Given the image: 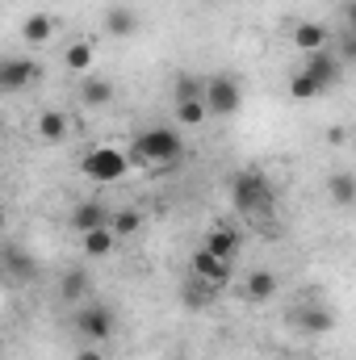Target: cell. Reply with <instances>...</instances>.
Segmentation results:
<instances>
[{"label": "cell", "mask_w": 356, "mask_h": 360, "mask_svg": "<svg viewBox=\"0 0 356 360\" xmlns=\"http://www.w3.org/2000/svg\"><path fill=\"white\" fill-rule=\"evenodd\" d=\"M177 360H189V356H177Z\"/></svg>", "instance_id": "cell-33"}, {"label": "cell", "mask_w": 356, "mask_h": 360, "mask_svg": "<svg viewBox=\"0 0 356 360\" xmlns=\"http://www.w3.org/2000/svg\"><path fill=\"white\" fill-rule=\"evenodd\" d=\"M210 117V105L205 101H177V122L180 126H201Z\"/></svg>", "instance_id": "cell-22"}, {"label": "cell", "mask_w": 356, "mask_h": 360, "mask_svg": "<svg viewBox=\"0 0 356 360\" xmlns=\"http://www.w3.org/2000/svg\"><path fill=\"white\" fill-rule=\"evenodd\" d=\"M139 226H143V214H139L134 205H130V210H117V214H113V231H117V235H134Z\"/></svg>", "instance_id": "cell-26"}, {"label": "cell", "mask_w": 356, "mask_h": 360, "mask_svg": "<svg viewBox=\"0 0 356 360\" xmlns=\"http://www.w3.org/2000/svg\"><path fill=\"white\" fill-rule=\"evenodd\" d=\"M134 164H177L184 155V139L168 126H151V130H139L134 134Z\"/></svg>", "instance_id": "cell-1"}, {"label": "cell", "mask_w": 356, "mask_h": 360, "mask_svg": "<svg viewBox=\"0 0 356 360\" xmlns=\"http://www.w3.org/2000/svg\"><path fill=\"white\" fill-rule=\"evenodd\" d=\"M72 226H76L80 235H89V231H101V226H113V214H109L101 201H80V205L72 210Z\"/></svg>", "instance_id": "cell-10"}, {"label": "cell", "mask_w": 356, "mask_h": 360, "mask_svg": "<svg viewBox=\"0 0 356 360\" xmlns=\"http://www.w3.org/2000/svg\"><path fill=\"white\" fill-rule=\"evenodd\" d=\"M205 105H210V117H235L239 105H243V92L235 84V76H210Z\"/></svg>", "instance_id": "cell-4"}, {"label": "cell", "mask_w": 356, "mask_h": 360, "mask_svg": "<svg viewBox=\"0 0 356 360\" xmlns=\"http://www.w3.org/2000/svg\"><path fill=\"white\" fill-rule=\"evenodd\" d=\"M293 46H298L302 55L323 51V46H327V25H319V21H302V25L293 30Z\"/></svg>", "instance_id": "cell-12"}, {"label": "cell", "mask_w": 356, "mask_h": 360, "mask_svg": "<svg viewBox=\"0 0 356 360\" xmlns=\"http://www.w3.org/2000/svg\"><path fill=\"white\" fill-rule=\"evenodd\" d=\"M319 92L323 89H319V80H314L310 72H298V76L289 80V96H293V101H314Z\"/></svg>", "instance_id": "cell-23"}, {"label": "cell", "mask_w": 356, "mask_h": 360, "mask_svg": "<svg viewBox=\"0 0 356 360\" xmlns=\"http://www.w3.org/2000/svg\"><path fill=\"white\" fill-rule=\"evenodd\" d=\"M80 101H84L89 109H101V105H109V101H113V84H109V80H96V76H89V80L80 84Z\"/></svg>", "instance_id": "cell-19"}, {"label": "cell", "mask_w": 356, "mask_h": 360, "mask_svg": "<svg viewBox=\"0 0 356 360\" xmlns=\"http://www.w3.org/2000/svg\"><path fill=\"white\" fill-rule=\"evenodd\" d=\"M84 285H89V276H84V272L76 269V272H68V276H63V285H59V293H63L68 302H76V297L84 293Z\"/></svg>", "instance_id": "cell-27"}, {"label": "cell", "mask_w": 356, "mask_h": 360, "mask_svg": "<svg viewBox=\"0 0 356 360\" xmlns=\"http://www.w3.org/2000/svg\"><path fill=\"white\" fill-rule=\"evenodd\" d=\"M210 297H214V285H205L201 276H189V285H184V306L197 310V306H205Z\"/></svg>", "instance_id": "cell-24"}, {"label": "cell", "mask_w": 356, "mask_h": 360, "mask_svg": "<svg viewBox=\"0 0 356 360\" xmlns=\"http://www.w3.org/2000/svg\"><path fill=\"white\" fill-rule=\"evenodd\" d=\"M105 30L117 34V38H130V34L139 30V21H134L130 8H109V13H105Z\"/></svg>", "instance_id": "cell-21"}, {"label": "cell", "mask_w": 356, "mask_h": 360, "mask_svg": "<svg viewBox=\"0 0 356 360\" xmlns=\"http://www.w3.org/2000/svg\"><path fill=\"white\" fill-rule=\"evenodd\" d=\"M327 197L336 205H356V176L352 172H336V176L327 180Z\"/></svg>", "instance_id": "cell-18"}, {"label": "cell", "mask_w": 356, "mask_h": 360, "mask_svg": "<svg viewBox=\"0 0 356 360\" xmlns=\"http://www.w3.org/2000/svg\"><path fill=\"white\" fill-rule=\"evenodd\" d=\"M348 55H352V59H356V34H352V42H348Z\"/></svg>", "instance_id": "cell-31"}, {"label": "cell", "mask_w": 356, "mask_h": 360, "mask_svg": "<svg viewBox=\"0 0 356 360\" xmlns=\"http://www.w3.org/2000/svg\"><path fill=\"white\" fill-rule=\"evenodd\" d=\"M302 72H310L314 80H319V89H331V84H340V76H344V68H340V59L323 46V51H314V55H306V68Z\"/></svg>", "instance_id": "cell-8"}, {"label": "cell", "mask_w": 356, "mask_h": 360, "mask_svg": "<svg viewBox=\"0 0 356 360\" xmlns=\"http://www.w3.org/2000/svg\"><path fill=\"white\" fill-rule=\"evenodd\" d=\"M76 360H105V352H101V344H92V348H80Z\"/></svg>", "instance_id": "cell-29"}, {"label": "cell", "mask_w": 356, "mask_h": 360, "mask_svg": "<svg viewBox=\"0 0 356 360\" xmlns=\"http://www.w3.org/2000/svg\"><path fill=\"white\" fill-rule=\"evenodd\" d=\"M243 293H248L252 302H268V297L276 293V272H268V269L248 272V281H243Z\"/></svg>", "instance_id": "cell-14"}, {"label": "cell", "mask_w": 356, "mask_h": 360, "mask_svg": "<svg viewBox=\"0 0 356 360\" xmlns=\"http://www.w3.org/2000/svg\"><path fill=\"white\" fill-rule=\"evenodd\" d=\"M205 84L201 76H177V101H205Z\"/></svg>", "instance_id": "cell-25"}, {"label": "cell", "mask_w": 356, "mask_h": 360, "mask_svg": "<svg viewBox=\"0 0 356 360\" xmlns=\"http://www.w3.org/2000/svg\"><path fill=\"white\" fill-rule=\"evenodd\" d=\"M42 80V68L34 63V59H17V55H8L4 63H0V89L4 92H21L25 84H38Z\"/></svg>", "instance_id": "cell-6"}, {"label": "cell", "mask_w": 356, "mask_h": 360, "mask_svg": "<svg viewBox=\"0 0 356 360\" xmlns=\"http://www.w3.org/2000/svg\"><path fill=\"white\" fill-rule=\"evenodd\" d=\"M4 272H8V281H34V260L21 252V248H4Z\"/></svg>", "instance_id": "cell-16"}, {"label": "cell", "mask_w": 356, "mask_h": 360, "mask_svg": "<svg viewBox=\"0 0 356 360\" xmlns=\"http://www.w3.org/2000/svg\"><path fill=\"white\" fill-rule=\"evenodd\" d=\"M348 21H352V30H356V0L348 4Z\"/></svg>", "instance_id": "cell-30"}, {"label": "cell", "mask_w": 356, "mask_h": 360, "mask_svg": "<svg viewBox=\"0 0 356 360\" xmlns=\"http://www.w3.org/2000/svg\"><path fill=\"white\" fill-rule=\"evenodd\" d=\"M231 201H235V210L239 214H265L272 210V184H268L265 172H239V176L231 180Z\"/></svg>", "instance_id": "cell-2"}, {"label": "cell", "mask_w": 356, "mask_h": 360, "mask_svg": "<svg viewBox=\"0 0 356 360\" xmlns=\"http://www.w3.org/2000/svg\"><path fill=\"white\" fill-rule=\"evenodd\" d=\"M113 239H117V231H113V226H101V231H89V235H84V256H92V260L109 256V252H113Z\"/></svg>", "instance_id": "cell-20"}, {"label": "cell", "mask_w": 356, "mask_h": 360, "mask_svg": "<svg viewBox=\"0 0 356 360\" xmlns=\"http://www.w3.org/2000/svg\"><path fill=\"white\" fill-rule=\"evenodd\" d=\"M201 248H205V252H214L218 260H231V264H235V256H239L243 239H239V231H231V226H214V231L201 239Z\"/></svg>", "instance_id": "cell-9"}, {"label": "cell", "mask_w": 356, "mask_h": 360, "mask_svg": "<svg viewBox=\"0 0 356 360\" xmlns=\"http://www.w3.org/2000/svg\"><path fill=\"white\" fill-rule=\"evenodd\" d=\"M293 323H298L306 335H327V331L336 327V314L323 310V306H302V310L293 314Z\"/></svg>", "instance_id": "cell-11"}, {"label": "cell", "mask_w": 356, "mask_h": 360, "mask_svg": "<svg viewBox=\"0 0 356 360\" xmlns=\"http://www.w3.org/2000/svg\"><path fill=\"white\" fill-rule=\"evenodd\" d=\"M38 139H46V143H63V139H68V113H59V109L38 113Z\"/></svg>", "instance_id": "cell-15"}, {"label": "cell", "mask_w": 356, "mask_h": 360, "mask_svg": "<svg viewBox=\"0 0 356 360\" xmlns=\"http://www.w3.org/2000/svg\"><path fill=\"white\" fill-rule=\"evenodd\" d=\"M51 34H55V21H51L46 13H30V17L21 21V38H25L30 46H46Z\"/></svg>", "instance_id": "cell-13"}, {"label": "cell", "mask_w": 356, "mask_h": 360, "mask_svg": "<svg viewBox=\"0 0 356 360\" xmlns=\"http://www.w3.org/2000/svg\"><path fill=\"white\" fill-rule=\"evenodd\" d=\"M92 59H96L92 42H72V46L63 51V63H68V72H76V76H89Z\"/></svg>", "instance_id": "cell-17"}, {"label": "cell", "mask_w": 356, "mask_h": 360, "mask_svg": "<svg viewBox=\"0 0 356 360\" xmlns=\"http://www.w3.org/2000/svg\"><path fill=\"white\" fill-rule=\"evenodd\" d=\"M231 269H235L231 260H218V256H214V252H205V248H197V252H193V260H189V272H193V276H201V281H205V285H214V289H222V285L231 281Z\"/></svg>", "instance_id": "cell-7"}, {"label": "cell", "mask_w": 356, "mask_h": 360, "mask_svg": "<svg viewBox=\"0 0 356 360\" xmlns=\"http://www.w3.org/2000/svg\"><path fill=\"white\" fill-rule=\"evenodd\" d=\"M130 155H122L117 147H92L89 155L80 160V168H84V176L89 180H101V184H109V180H122L130 172Z\"/></svg>", "instance_id": "cell-3"}, {"label": "cell", "mask_w": 356, "mask_h": 360, "mask_svg": "<svg viewBox=\"0 0 356 360\" xmlns=\"http://www.w3.org/2000/svg\"><path fill=\"white\" fill-rule=\"evenodd\" d=\"M352 151H356V134H352Z\"/></svg>", "instance_id": "cell-32"}, {"label": "cell", "mask_w": 356, "mask_h": 360, "mask_svg": "<svg viewBox=\"0 0 356 360\" xmlns=\"http://www.w3.org/2000/svg\"><path fill=\"white\" fill-rule=\"evenodd\" d=\"M327 143H331V147H344V143H352V134H348L344 126H331V130H327Z\"/></svg>", "instance_id": "cell-28"}, {"label": "cell", "mask_w": 356, "mask_h": 360, "mask_svg": "<svg viewBox=\"0 0 356 360\" xmlns=\"http://www.w3.org/2000/svg\"><path fill=\"white\" fill-rule=\"evenodd\" d=\"M113 310L109 306H89V310H80L76 314V331L89 340V344H105L109 335H113Z\"/></svg>", "instance_id": "cell-5"}]
</instances>
